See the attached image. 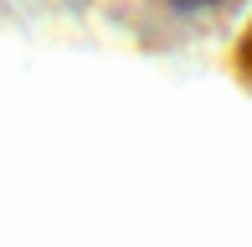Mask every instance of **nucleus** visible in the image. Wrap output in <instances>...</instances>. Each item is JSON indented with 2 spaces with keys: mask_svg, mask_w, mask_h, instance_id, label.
<instances>
[{
  "mask_svg": "<svg viewBox=\"0 0 252 247\" xmlns=\"http://www.w3.org/2000/svg\"><path fill=\"white\" fill-rule=\"evenodd\" d=\"M170 5H180V10H211V5H226V0H170Z\"/></svg>",
  "mask_w": 252,
  "mask_h": 247,
  "instance_id": "obj_2",
  "label": "nucleus"
},
{
  "mask_svg": "<svg viewBox=\"0 0 252 247\" xmlns=\"http://www.w3.org/2000/svg\"><path fill=\"white\" fill-rule=\"evenodd\" d=\"M237 72L252 83V21L242 26V36H237Z\"/></svg>",
  "mask_w": 252,
  "mask_h": 247,
  "instance_id": "obj_1",
  "label": "nucleus"
}]
</instances>
